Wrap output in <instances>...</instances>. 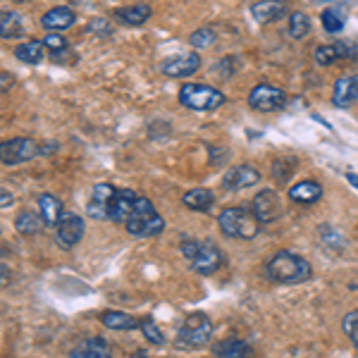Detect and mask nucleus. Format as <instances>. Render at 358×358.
I'll return each instance as SVG.
<instances>
[{
  "instance_id": "18",
  "label": "nucleus",
  "mask_w": 358,
  "mask_h": 358,
  "mask_svg": "<svg viewBox=\"0 0 358 358\" xmlns=\"http://www.w3.org/2000/svg\"><path fill=\"white\" fill-rule=\"evenodd\" d=\"M289 199L296 201V203H315V201L322 199V187L313 179H303V182L289 187Z\"/></svg>"
},
{
  "instance_id": "17",
  "label": "nucleus",
  "mask_w": 358,
  "mask_h": 358,
  "mask_svg": "<svg viewBox=\"0 0 358 358\" xmlns=\"http://www.w3.org/2000/svg\"><path fill=\"white\" fill-rule=\"evenodd\" d=\"M251 15L258 24H270V22H277L287 15V5L282 0H261L251 8Z\"/></svg>"
},
{
  "instance_id": "12",
  "label": "nucleus",
  "mask_w": 358,
  "mask_h": 358,
  "mask_svg": "<svg viewBox=\"0 0 358 358\" xmlns=\"http://www.w3.org/2000/svg\"><path fill=\"white\" fill-rule=\"evenodd\" d=\"M261 182V172L251 165H239V167H232V170L224 175L222 179V187L229 189V192H241V189H248V187H256Z\"/></svg>"
},
{
  "instance_id": "7",
  "label": "nucleus",
  "mask_w": 358,
  "mask_h": 358,
  "mask_svg": "<svg viewBox=\"0 0 358 358\" xmlns=\"http://www.w3.org/2000/svg\"><path fill=\"white\" fill-rule=\"evenodd\" d=\"M287 94L275 84H258L248 94V106L256 113H275L280 108H285Z\"/></svg>"
},
{
  "instance_id": "30",
  "label": "nucleus",
  "mask_w": 358,
  "mask_h": 358,
  "mask_svg": "<svg viewBox=\"0 0 358 358\" xmlns=\"http://www.w3.org/2000/svg\"><path fill=\"white\" fill-rule=\"evenodd\" d=\"M189 43L194 45V48H210L213 43H215V31L213 29H199V31L192 34V38H189Z\"/></svg>"
},
{
  "instance_id": "36",
  "label": "nucleus",
  "mask_w": 358,
  "mask_h": 358,
  "mask_svg": "<svg viewBox=\"0 0 358 358\" xmlns=\"http://www.w3.org/2000/svg\"><path fill=\"white\" fill-rule=\"evenodd\" d=\"M346 179H349V184L354 189H358V175H354V172H346Z\"/></svg>"
},
{
  "instance_id": "39",
  "label": "nucleus",
  "mask_w": 358,
  "mask_h": 358,
  "mask_svg": "<svg viewBox=\"0 0 358 358\" xmlns=\"http://www.w3.org/2000/svg\"><path fill=\"white\" fill-rule=\"evenodd\" d=\"M10 3H24V0H10Z\"/></svg>"
},
{
  "instance_id": "5",
  "label": "nucleus",
  "mask_w": 358,
  "mask_h": 358,
  "mask_svg": "<svg viewBox=\"0 0 358 358\" xmlns=\"http://www.w3.org/2000/svg\"><path fill=\"white\" fill-rule=\"evenodd\" d=\"M213 337V322L206 313H192L184 317L182 327L177 332L175 344L179 349H199L206 346Z\"/></svg>"
},
{
  "instance_id": "13",
  "label": "nucleus",
  "mask_w": 358,
  "mask_h": 358,
  "mask_svg": "<svg viewBox=\"0 0 358 358\" xmlns=\"http://www.w3.org/2000/svg\"><path fill=\"white\" fill-rule=\"evenodd\" d=\"M127 232L131 236H138V239H146V236H155L160 234L165 229V220L158 215V213H153V215H146V217H136L131 215L129 220L124 222Z\"/></svg>"
},
{
  "instance_id": "16",
  "label": "nucleus",
  "mask_w": 358,
  "mask_h": 358,
  "mask_svg": "<svg viewBox=\"0 0 358 358\" xmlns=\"http://www.w3.org/2000/svg\"><path fill=\"white\" fill-rule=\"evenodd\" d=\"M77 22V15H74V10L65 8V5H57V8L48 10L43 17H41V24L48 29V31H65Z\"/></svg>"
},
{
  "instance_id": "37",
  "label": "nucleus",
  "mask_w": 358,
  "mask_h": 358,
  "mask_svg": "<svg viewBox=\"0 0 358 358\" xmlns=\"http://www.w3.org/2000/svg\"><path fill=\"white\" fill-rule=\"evenodd\" d=\"M8 86H10V77H5V74H0V91L8 89Z\"/></svg>"
},
{
  "instance_id": "4",
  "label": "nucleus",
  "mask_w": 358,
  "mask_h": 358,
  "mask_svg": "<svg viewBox=\"0 0 358 358\" xmlns=\"http://www.w3.org/2000/svg\"><path fill=\"white\" fill-rule=\"evenodd\" d=\"M182 253H184V258H189V263H192V268L196 273H201V275L217 273L224 263L222 251L215 244H210V241L201 244V241L187 239V241H182Z\"/></svg>"
},
{
  "instance_id": "8",
  "label": "nucleus",
  "mask_w": 358,
  "mask_h": 358,
  "mask_svg": "<svg viewBox=\"0 0 358 358\" xmlns=\"http://www.w3.org/2000/svg\"><path fill=\"white\" fill-rule=\"evenodd\" d=\"M84 232H86L84 217H79L77 213H62L60 220L55 224V244L69 251V248H74L82 241Z\"/></svg>"
},
{
  "instance_id": "11",
  "label": "nucleus",
  "mask_w": 358,
  "mask_h": 358,
  "mask_svg": "<svg viewBox=\"0 0 358 358\" xmlns=\"http://www.w3.org/2000/svg\"><path fill=\"white\" fill-rule=\"evenodd\" d=\"M115 194H117V189L110 187V184H96L94 192H91L89 203H86L89 217H94V220H108Z\"/></svg>"
},
{
  "instance_id": "41",
  "label": "nucleus",
  "mask_w": 358,
  "mask_h": 358,
  "mask_svg": "<svg viewBox=\"0 0 358 358\" xmlns=\"http://www.w3.org/2000/svg\"><path fill=\"white\" fill-rule=\"evenodd\" d=\"M320 3H330V0H320Z\"/></svg>"
},
{
  "instance_id": "1",
  "label": "nucleus",
  "mask_w": 358,
  "mask_h": 358,
  "mask_svg": "<svg viewBox=\"0 0 358 358\" xmlns=\"http://www.w3.org/2000/svg\"><path fill=\"white\" fill-rule=\"evenodd\" d=\"M265 275L268 280L277 282V285H301V282L310 280L313 268L303 256L294 251H277L275 256L268 258L265 263Z\"/></svg>"
},
{
  "instance_id": "6",
  "label": "nucleus",
  "mask_w": 358,
  "mask_h": 358,
  "mask_svg": "<svg viewBox=\"0 0 358 358\" xmlns=\"http://www.w3.org/2000/svg\"><path fill=\"white\" fill-rule=\"evenodd\" d=\"M38 153H43L38 148L36 141L31 138H8V141H0V163L5 165H20V163H27V160H34Z\"/></svg>"
},
{
  "instance_id": "9",
  "label": "nucleus",
  "mask_w": 358,
  "mask_h": 358,
  "mask_svg": "<svg viewBox=\"0 0 358 358\" xmlns=\"http://www.w3.org/2000/svg\"><path fill=\"white\" fill-rule=\"evenodd\" d=\"M251 213L256 215V220L261 224H273L275 220L282 217V199L273 189H263L261 194L253 196Z\"/></svg>"
},
{
  "instance_id": "2",
  "label": "nucleus",
  "mask_w": 358,
  "mask_h": 358,
  "mask_svg": "<svg viewBox=\"0 0 358 358\" xmlns=\"http://www.w3.org/2000/svg\"><path fill=\"white\" fill-rule=\"evenodd\" d=\"M217 224H220L224 236H232V239H256L261 234L263 224L256 220V215L251 213V208H224L217 215Z\"/></svg>"
},
{
  "instance_id": "27",
  "label": "nucleus",
  "mask_w": 358,
  "mask_h": 358,
  "mask_svg": "<svg viewBox=\"0 0 358 358\" xmlns=\"http://www.w3.org/2000/svg\"><path fill=\"white\" fill-rule=\"evenodd\" d=\"M22 34V20L13 10H0V38H17Z\"/></svg>"
},
{
  "instance_id": "32",
  "label": "nucleus",
  "mask_w": 358,
  "mask_h": 358,
  "mask_svg": "<svg viewBox=\"0 0 358 358\" xmlns=\"http://www.w3.org/2000/svg\"><path fill=\"white\" fill-rule=\"evenodd\" d=\"M141 332H143V337H146L151 344H163V342H165L163 332H160V327L155 325L151 317H146V320L141 322Z\"/></svg>"
},
{
  "instance_id": "35",
  "label": "nucleus",
  "mask_w": 358,
  "mask_h": 358,
  "mask_svg": "<svg viewBox=\"0 0 358 358\" xmlns=\"http://www.w3.org/2000/svg\"><path fill=\"white\" fill-rule=\"evenodd\" d=\"M15 201V196L10 192H5V189H0V208H10Z\"/></svg>"
},
{
  "instance_id": "40",
  "label": "nucleus",
  "mask_w": 358,
  "mask_h": 358,
  "mask_svg": "<svg viewBox=\"0 0 358 358\" xmlns=\"http://www.w3.org/2000/svg\"><path fill=\"white\" fill-rule=\"evenodd\" d=\"M101 358H113V356H110V354H106V356H101Z\"/></svg>"
},
{
  "instance_id": "25",
  "label": "nucleus",
  "mask_w": 358,
  "mask_h": 358,
  "mask_svg": "<svg viewBox=\"0 0 358 358\" xmlns=\"http://www.w3.org/2000/svg\"><path fill=\"white\" fill-rule=\"evenodd\" d=\"M43 41H27V43H22V45H17V50H15V57L20 62H24V65H38V62L43 60Z\"/></svg>"
},
{
  "instance_id": "10",
  "label": "nucleus",
  "mask_w": 358,
  "mask_h": 358,
  "mask_svg": "<svg viewBox=\"0 0 358 358\" xmlns=\"http://www.w3.org/2000/svg\"><path fill=\"white\" fill-rule=\"evenodd\" d=\"M201 69V55L199 53H177L172 57L163 60L160 65V72L165 77H172V79H184V77H192Z\"/></svg>"
},
{
  "instance_id": "28",
  "label": "nucleus",
  "mask_w": 358,
  "mask_h": 358,
  "mask_svg": "<svg viewBox=\"0 0 358 358\" xmlns=\"http://www.w3.org/2000/svg\"><path fill=\"white\" fill-rule=\"evenodd\" d=\"M287 34H289L294 41H301V38H306L310 34V17L306 13H292Z\"/></svg>"
},
{
  "instance_id": "33",
  "label": "nucleus",
  "mask_w": 358,
  "mask_h": 358,
  "mask_svg": "<svg viewBox=\"0 0 358 358\" xmlns=\"http://www.w3.org/2000/svg\"><path fill=\"white\" fill-rule=\"evenodd\" d=\"M342 327H344L346 337L351 339V344H354L356 349H358V310H351V313L344 317Z\"/></svg>"
},
{
  "instance_id": "29",
  "label": "nucleus",
  "mask_w": 358,
  "mask_h": 358,
  "mask_svg": "<svg viewBox=\"0 0 358 358\" xmlns=\"http://www.w3.org/2000/svg\"><path fill=\"white\" fill-rule=\"evenodd\" d=\"M313 60H315V65H320V67L332 65L334 60H339L337 45H334V43H330V45H317L315 53H313Z\"/></svg>"
},
{
  "instance_id": "14",
  "label": "nucleus",
  "mask_w": 358,
  "mask_h": 358,
  "mask_svg": "<svg viewBox=\"0 0 358 358\" xmlns=\"http://www.w3.org/2000/svg\"><path fill=\"white\" fill-rule=\"evenodd\" d=\"M358 101V74L354 77H342L334 82L332 103L337 108H349Z\"/></svg>"
},
{
  "instance_id": "23",
  "label": "nucleus",
  "mask_w": 358,
  "mask_h": 358,
  "mask_svg": "<svg viewBox=\"0 0 358 358\" xmlns=\"http://www.w3.org/2000/svg\"><path fill=\"white\" fill-rule=\"evenodd\" d=\"M106 354H110V346H108V342L101 337H94V339H86V342L79 344L77 349L69 354V358H101Z\"/></svg>"
},
{
  "instance_id": "21",
  "label": "nucleus",
  "mask_w": 358,
  "mask_h": 358,
  "mask_svg": "<svg viewBox=\"0 0 358 358\" xmlns=\"http://www.w3.org/2000/svg\"><path fill=\"white\" fill-rule=\"evenodd\" d=\"M184 206L189 210H196V213H208L215 203V194L210 189H192V192L184 194Z\"/></svg>"
},
{
  "instance_id": "38",
  "label": "nucleus",
  "mask_w": 358,
  "mask_h": 358,
  "mask_svg": "<svg viewBox=\"0 0 358 358\" xmlns=\"http://www.w3.org/2000/svg\"><path fill=\"white\" fill-rule=\"evenodd\" d=\"M131 358H151V356H148V351H134V354H131Z\"/></svg>"
},
{
  "instance_id": "22",
  "label": "nucleus",
  "mask_w": 358,
  "mask_h": 358,
  "mask_svg": "<svg viewBox=\"0 0 358 358\" xmlns=\"http://www.w3.org/2000/svg\"><path fill=\"white\" fill-rule=\"evenodd\" d=\"M38 213H41V217H43L45 224L55 227L57 220H60V215L65 210H62L60 199H55L53 194H43V196H38Z\"/></svg>"
},
{
  "instance_id": "24",
  "label": "nucleus",
  "mask_w": 358,
  "mask_h": 358,
  "mask_svg": "<svg viewBox=\"0 0 358 358\" xmlns=\"http://www.w3.org/2000/svg\"><path fill=\"white\" fill-rule=\"evenodd\" d=\"M43 227H45V222H43V217H41V213L22 210V213H20V217L15 220V229H17L20 234H24V236L38 234Z\"/></svg>"
},
{
  "instance_id": "15",
  "label": "nucleus",
  "mask_w": 358,
  "mask_h": 358,
  "mask_svg": "<svg viewBox=\"0 0 358 358\" xmlns=\"http://www.w3.org/2000/svg\"><path fill=\"white\" fill-rule=\"evenodd\" d=\"M134 201H136L134 192H129V189H117V194H115V199H113V206H110V220L117 224H124L131 217V213H134Z\"/></svg>"
},
{
  "instance_id": "19",
  "label": "nucleus",
  "mask_w": 358,
  "mask_h": 358,
  "mask_svg": "<svg viewBox=\"0 0 358 358\" xmlns=\"http://www.w3.org/2000/svg\"><path fill=\"white\" fill-rule=\"evenodd\" d=\"M217 358H256L253 349L241 339H224V342L215 344V351H213Z\"/></svg>"
},
{
  "instance_id": "3",
  "label": "nucleus",
  "mask_w": 358,
  "mask_h": 358,
  "mask_svg": "<svg viewBox=\"0 0 358 358\" xmlns=\"http://www.w3.org/2000/svg\"><path fill=\"white\" fill-rule=\"evenodd\" d=\"M179 103L196 113H213L227 103V96L217 91L215 86L206 84H184L179 89Z\"/></svg>"
},
{
  "instance_id": "20",
  "label": "nucleus",
  "mask_w": 358,
  "mask_h": 358,
  "mask_svg": "<svg viewBox=\"0 0 358 358\" xmlns=\"http://www.w3.org/2000/svg\"><path fill=\"white\" fill-rule=\"evenodd\" d=\"M101 322L115 332H127V330H134V327H141V322H138L136 317H131L129 313H122V310H106V313L101 315Z\"/></svg>"
},
{
  "instance_id": "34",
  "label": "nucleus",
  "mask_w": 358,
  "mask_h": 358,
  "mask_svg": "<svg viewBox=\"0 0 358 358\" xmlns=\"http://www.w3.org/2000/svg\"><path fill=\"white\" fill-rule=\"evenodd\" d=\"M43 45H48L50 53H60V50H67V41L57 31H48V36L43 38Z\"/></svg>"
},
{
  "instance_id": "31",
  "label": "nucleus",
  "mask_w": 358,
  "mask_h": 358,
  "mask_svg": "<svg viewBox=\"0 0 358 358\" xmlns=\"http://www.w3.org/2000/svg\"><path fill=\"white\" fill-rule=\"evenodd\" d=\"M322 27H325L327 34H339L344 29V20L339 17L337 10H325L322 13Z\"/></svg>"
},
{
  "instance_id": "26",
  "label": "nucleus",
  "mask_w": 358,
  "mask_h": 358,
  "mask_svg": "<svg viewBox=\"0 0 358 358\" xmlns=\"http://www.w3.org/2000/svg\"><path fill=\"white\" fill-rule=\"evenodd\" d=\"M148 17H151V8L143 3L117 10V20H122L124 24H129V27H141L143 22H148Z\"/></svg>"
}]
</instances>
